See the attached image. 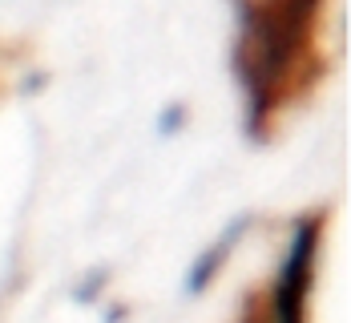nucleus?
I'll return each mask as SVG.
<instances>
[{
	"mask_svg": "<svg viewBox=\"0 0 351 323\" xmlns=\"http://www.w3.org/2000/svg\"><path fill=\"white\" fill-rule=\"evenodd\" d=\"M311 247H315V230L303 226L299 230V243L291 251L287 263V275H282V291H279V323H303V291L311 279Z\"/></svg>",
	"mask_w": 351,
	"mask_h": 323,
	"instance_id": "1",
	"label": "nucleus"
}]
</instances>
